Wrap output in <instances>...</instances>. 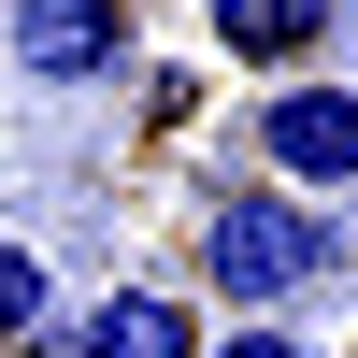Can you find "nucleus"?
<instances>
[{
	"label": "nucleus",
	"instance_id": "f257e3e1",
	"mask_svg": "<svg viewBox=\"0 0 358 358\" xmlns=\"http://www.w3.org/2000/svg\"><path fill=\"white\" fill-rule=\"evenodd\" d=\"M344 229L315 215V201H287V187H215L201 201V229H187V301H229V315H330L344 301Z\"/></svg>",
	"mask_w": 358,
	"mask_h": 358
},
{
	"label": "nucleus",
	"instance_id": "f03ea898",
	"mask_svg": "<svg viewBox=\"0 0 358 358\" xmlns=\"http://www.w3.org/2000/svg\"><path fill=\"white\" fill-rule=\"evenodd\" d=\"M244 158H258V187H287V201H330L358 187V86H330V72H287L273 101H258V129H244Z\"/></svg>",
	"mask_w": 358,
	"mask_h": 358
},
{
	"label": "nucleus",
	"instance_id": "7ed1b4c3",
	"mask_svg": "<svg viewBox=\"0 0 358 358\" xmlns=\"http://www.w3.org/2000/svg\"><path fill=\"white\" fill-rule=\"evenodd\" d=\"M29 86H115L129 72V0H0Z\"/></svg>",
	"mask_w": 358,
	"mask_h": 358
},
{
	"label": "nucleus",
	"instance_id": "20e7f679",
	"mask_svg": "<svg viewBox=\"0 0 358 358\" xmlns=\"http://www.w3.org/2000/svg\"><path fill=\"white\" fill-rule=\"evenodd\" d=\"M215 315L187 301V287H101V301L57 330V358H201Z\"/></svg>",
	"mask_w": 358,
	"mask_h": 358
},
{
	"label": "nucleus",
	"instance_id": "39448f33",
	"mask_svg": "<svg viewBox=\"0 0 358 358\" xmlns=\"http://www.w3.org/2000/svg\"><path fill=\"white\" fill-rule=\"evenodd\" d=\"M344 29V0H201V43L229 57V72H315V43Z\"/></svg>",
	"mask_w": 358,
	"mask_h": 358
},
{
	"label": "nucleus",
	"instance_id": "423d86ee",
	"mask_svg": "<svg viewBox=\"0 0 358 358\" xmlns=\"http://www.w3.org/2000/svg\"><path fill=\"white\" fill-rule=\"evenodd\" d=\"M57 330V287H43V244H15L0 229V344H43Z\"/></svg>",
	"mask_w": 358,
	"mask_h": 358
},
{
	"label": "nucleus",
	"instance_id": "0eeeda50",
	"mask_svg": "<svg viewBox=\"0 0 358 358\" xmlns=\"http://www.w3.org/2000/svg\"><path fill=\"white\" fill-rule=\"evenodd\" d=\"M201 358H315L301 315H229V330H201Z\"/></svg>",
	"mask_w": 358,
	"mask_h": 358
}]
</instances>
